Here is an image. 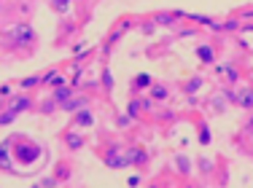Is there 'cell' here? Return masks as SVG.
<instances>
[{
    "label": "cell",
    "mask_w": 253,
    "mask_h": 188,
    "mask_svg": "<svg viewBox=\"0 0 253 188\" xmlns=\"http://www.w3.org/2000/svg\"><path fill=\"white\" fill-rule=\"evenodd\" d=\"M11 159H14V175H33L35 167H41L46 159V145L16 132L11 135Z\"/></svg>",
    "instance_id": "obj_1"
},
{
    "label": "cell",
    "mask_w": 253,
    "mask_h": 188,
    "mask_svg": "<svg viewBox=\"0 0 253 188\" xmlns=\"http://www.w3.org/2000/svg\"><path fill=\"white\" fill-rule=\"evenodd\" d=\"M38 46V33L30 22H14L3 33V48L5 51H30Z\"/></svg>",
    "instance_id": "obj_2"
},
{
    "label": "cell",
    "mask_w": 253,
    "mask_h": 188,
    "mask_svg": "<svg viewBox=\"0 0 253 188\" xmlns=\"http://www.w3.org/2000/svg\"><path fill=\"white\" fill-rule=\"evenodd\" d=\"M97 156L102 161V167L108 169H126L129 167V159H126V148L113 137H102L97 145Z\"/></svg>",
    "instance_id": "obj_3"
},
{
    "label": "cell",
    "mask_w": 253,
    "mask_h": 188,
    "mask_svg": "<svg viewBox=\"0 0 253 188\" xmlns=\"http://www.w3.org/2000/svg\"><path fill=\"white\" fill-rule=\"evenodd\" d=\"M35 108H38V102H35V97L30 94V92L14 94L11 100H5L3 113H0V124H3V126H11L16 118L22 116V113H30V111H35Z\"/></svg>",
    "instance_id": "obj_4"
},
{
    "label": "cell",
    "mask_w": 253,
    "mask_h": 188,
    "mask_svg": "<svg viewBox=\"0 0 253 188\" xmlns=\"http://www.w3.org/2000/svg\"><path fill=\"white\" fill-rule=\"evenodd\" d=\"M132 24H135L132 19H122V22H116V24H113V30H111V33H108V35H105V40H102V46H100L102 57H108V54H111V48H113V46L119 43V40L124 38V33H126V30H129V27H132Z\"/></svg>",
    "instance_id": "obj_5"
},
{
    "label": "cell",
    "mask_w": 253,
    "mask_h": 188,
    "mask_svg": "<svg viewBox=\"0 0 253 188\" xmlns=\"http://www.w3.org/2000/svg\"><path fill=\"white\" fill-rule=\"evenodd\" d=\"M126 159H129V167H137V169H146L148 167V148L146 145H140V143H132V145H126Z\"/></svg>",
    "instance_id": "obj_6"
},
{
    "label": "cell",
    "mask_w": 253,
    "mask_h": 188,
    "mask_svg": "<svg viewBox=\"0 0 253 188\" xmlns=\"http://www.w3.org/2000/svg\"><path fill=\"white\" fill-rule=\"evenodd\" d=\"M62 145L70 150V153H78V150L86 145V137H84L81 129H73V126H70V129L62 132Z\"/></svg>",
    "instance_id": "obj_7"
},
{
    "label": "cell",
    "mask_w": 253,
    "mask_h": 188,
    "mask_svg": "<svg viewBox=\"0 0 253 188\" xmlns=\"http://www.w3.org/2000/svg\"><path fill=\"white\" fill-rule=\"evenodd\" d=\"M154 83H156V81H154L151 73H137V75L129 81V94H132V97H143V92L148 94V89H151Z\"/></svg>",
    "instance_id": "obj_8"
},
{
    "label": "cell",
    "mask_w": 253,
    "mask_h": 188,
    "mask_svg": "<svg viewBox=\"0 0 253 188\" xmlns=\"http://www.w3.org/2000/svg\"><path fill=\"white\" fill-rule=\"evenodd\" d=\"M186 11L183 8H172V11H156V14L151 16V19L159 24V27H172L175 22H180V19H186Z\"/></svg>",
    "instance_id": "obj_9"
},
{
    "label": "cell",
    "mask_w": 253,
    "mask_h": 188,
    "mask_svg": "<svg viewBox=\"0 0 253 188\" xmlns=\"http://www.w3.org/2000/svg\"><path fill=\"white\" fill-rule=\"evenodd\" d=\"M70 126L73 129H89V126H94V116H92V111L89 108H84V111H78V113H73V118H70Z\"/></svg>",
    "instance_id": "obj_10"
},
{
    "label": "cell",
    "mask_w": 253,
    "mask_h": 188,
    "mask_svg": "<svg viewBox=\"0 0 253 188\" xmlns=\"http://www.w3.org/2000/svg\"><path fill=\"white\" fill-rule=\"evenodd\" d=\"M202 86H205V75H200V73H194V75H189V78H186V81H183V86H180V89H183V94H186V97H197Z\"/></svg>",
    "instance_id": "obj_11"
},
{
    "label": "cell",
    "mask_w": 253,
    "mask_h": 188,
    "mask_svg": "<svg viewBox=\"0 0 253 188\" xmlns=\"http://www.w3.org/2000/svg\"><path fill=\"white\" fill-rule=\"evenodd\" d=\"M197 51V59H200L202 65H213L215 57H218V51H215V43H200L194 48Z\"/></svg>",
    "instance_id": "obj_12"
},
{
    "label": "cell",
    "mask_w": 253,
    "mask_h": 188,
    "mask_svg": "<svg viewBox=\"0 0 253 188\" xmlns=\"http://www.w3.org/2000/svg\"><path fill=\"white\" fill-rule=\"evenodd\" d=\"M126 113H129L135 121H140L143 113H146V97H129V102H126Z\"/></svg>",
    "instance_id": "obj_13"
},
{
    "label": "cell",
    "mask_w": 253,
    "mask_h": 188,
    "mask_svg": "<svg viewBox=\"0 0 253 188\" xmlns=\"http://www.w3.org/2000/svg\"><path fill=\"white\" fill-rule=\"evenodd\" d=\"M237 105L243 108V111L253 113V86H243V89H237Z\"/></svg>",
    "instance_id": "obj_14"
},
{
    "label": "cell",
    "mask_w": 253,
    "mask_h": 188,
    "mask_svg": "<svg viewBox=\"0 0 253 188\" xmlns=\"http://www.w3.org/2000/svg\"><path fill=\"white\" fill-rule=\"evenodd\" d=\"M148 97H151L154 102H167L170 100V83H154V86L148 89Z\"/></svg>",
    "instance_id": "obj_15"
},
{
    "label": "cell",
    "mask_w": 253,
    "mask_h": 188,
    "mask_svg": "<svg viewBox=\"0 0 253 188\" xmlns=\"http://www.w3.org/2000/svg\"><path fill=\"white\" fill-rule=\"evenodd\" d=\"M57 183H68L70 178H73V167L68 164V161H57V167H54V175H51Z\"/></svg>",
    "instance_id": "obj_16"
},
{
    "label": "cell",
    "mask_w": 253,
    "mask_h": 188,
    "mask_svg": "<svg viewBox=\"0 0 253 188\" xmlns=\"http://www.w3.org/2000/svg\"><path fill=\"white\" fill-rule=\"evenodd\" d=\"M197 140H200V145H210V143H213V129H210V124L205 118L197 121Z\"/></svg>",
    "instance_id": "obj_17"
},
{
    "label": "cell",
    "mask_w": 253,
    "mask_h": 188,
    "mask_svg": "<svg viewBox=\"0 0 253 188\" xmlns=\"http://www.w3.org/2000/svg\"><path fill=\"white\" fill-rule=\"evenodd\" d=\"M84 108H89V100H86V97H70V100L68 102H65V105L62 108H59V111H68V113H78V111H84Z\"/></svg>",
    "instance_id": "obj_18"
},
{
    "label": "cell",
    "mask_w": 253,
    "mask_h": 188,
    "mask_svg": "<svg viewBox=\"0 0 253 188\" xmlns=\"http://www.w3.org/2000/svg\"><path fill=\"white\" fill-rule=\"evenodd\" d=\"M51 97H54V102H57V105L62 108L65 102L70 100V97H76V86H59V89H51Z\"/></svg>",
    "instance_id": "obj_19"
},
{
    "label": "cell",
    "mask_w": 253,
    "mask_h": 188,
    "mask_svg": "<svg viewBox=\"0 0 253 188\" xmlns=\"http://www.w3.org/2000/svg\"><path fill=\"white\" fill-rule=\"evenodd\" d=\"M218 73L226 78L229 83H237V81H240V68H237L234 62H226V65H221V68H218Z\"/></svg>",
    "instance_id": "obj_20"
},
{
    "label": "cell",
    "mask_w": 253,
    "mask_h": 188,
    "mask_svg": "<svg viewBox=\"0 0 253 188\" xmlns=\"http://www.w3.org/2000/svg\"><path fill=\"white\" fill-rule=\"evenodd\" d=\"M237 30H243V24H240L237 16H232V19H226V22H218L213 27V33H237Z\"/></svg>",
    "instance_id": "obj_21"
},
{
    "label": "cell",
    "mask_w": 253,
    "mask_h": 188,
    "mask_svg": "<svg viewBox=\"0 0 253 188\" xmlns=\"http://www.w3.org/2000/svg\"><path fill=\"white\" fill-rule=\"evenodd\" d=\"M38 86H43V75H27L19 81L22 92H33V89H38Z\"/></svg>",
    "instance_id": "obj_22"
},
{
    "label": "cell",
    "mask_w": 253,
    "mask_h": 188,
    "mask_svg": "<svg viewBox=\"0 0 253 188\" xmlns=\"http://www.w3.org/2000/svg\"><path fill=\"white\" fill-rule=\"evenodd\" d=\"M100 86H102V92H105V94H111L113 86H116V81H113V73L108 70V68L100 70Z\"/></svg>",
    "instance_id": "obj_23"
},
{
    "label": "cell",
    "mask_w": 253,
    "mask_h": 188,
    "mask_svg": "<svg viewBox=\"0 0 253 188\" xmlns=\"http://www.w3.org/2000/svg\"><path fill=\"white\" fill-rule=\"evenodd\" d=\"M186 19H189V22H194V24H200V27H210V30H213L215 24H218V22L213 19V16H208V14H189Z\"/></svg>",
    "instance_id": "obj_24"
},
{
    "label": "cell",
    "mask_w": 253,
    "mask_h": 188,
    "mask_svg": "<svg viewBox=\"0 0 253 188\" xmlns=\"http://www.w3.org/2000/svg\"><path fill=\"white\" fill-rule=\"evenodd\" d=\"M175 167H178V172L183 175V178H186V175H191V159L186 153H178L175 156Z\"/></svg>",
    "instance_id": "obj_25"
},
{
    "label": "cell",
    "mask_w": 253,
    "mask_h": 188,
    "mask_svg": "<svg viewBox=\"0 0 253 188\" xmlns=\"http://www.w3.org/2000/svg\"><path fill=\"white\" fill-rule=\"evenodd\" d=\"M70 3H73V0H49L51 11H54V14H59V16L70 11Z\"/></svg>",
    "instance_id": "obj_26"
},
{
    "label": "cell",
    "mask_w": 253,
    "mask_h": 188,
    "mask_svg": "<svg viewBox=\"0 0 253 188\" xmlns=\"http://www.w3.org/2000/svg\"><path fill=\"white\" fill-rule=\"evenodd\" d=\"M57 102H54V97L49 94V100H43V102H38V113H43V116H51L54 111H57Z\"/></svg>",
    "instance_id": "obj_27"
},
{
    "label": "cell",
    "mask_w": 253,
    "mask_h": 188,
    "mask_svg": "<svg viewBox=\"0 0 253 188\" xmlns=\"http://www.w3.org/2000/svg\"><path fill=\"white\" fill-rule=\"evenodd\" d=\"M132 121H135V118H132L126 111H124V113H116V116H113V124H116L119 129H129V126H132Z\"/></svg>",
    "instance_id": "obj_28"
},
{
    "label": "cell",
    "mask_w": 253,
    "mask_h": 188,
    "mask_svg": "<svg viewBox=\"0 0 253 188\" xmlns=\"http://www.w3.org/2000/svg\"><path fill=\"white\" fill-rule=\"evenodd\" d=\"M137 27H140V33H143V35H151V33H154V30H156V27H159V24H156L154 19H143L140 24H137Z\"/></svg>",
    "instance_id": "obj_29"
},
{
    "label": "cell",
    "mask_w": 253,
    "mask_h": 188,
    "mask_svg": "<svg viewBox=\"0 0 253 188\" xmlns=\"http://www.w3.org/2000/svg\"><path fill=\"white\" fill-rule=\"evenodd\" d=\"M57 75H59V70H57V68L46 70V73H43V86H51V83H54V78H57Z\"/></svg>",
    "instance_id": "obj_30"
},
{
    "label": "cell",
    "mask_w": 253,
    "mask_h": 188,
    "mask_svg": "<svg viewBox=\"0 0 253 188\" xmlns=\"http://www.w3.org/2000/svg\"><path fill=\"white\" fill-rule=\"evenodd\" d=\"M243 132H245V135H251V137H253V113H248V116L243 118Z\"/></svg>",
    "instance_id": "obj_31"
},
{
    "label": "cell",
    "mask_w": 253,
    "mask_h": 188,
    "mask_svg": "<svg viewBox=\"0 0 253 188\" xmlns=\"http://www.w3.org/2000/svg\"><path fill=\"white\" fill-rule=\"evenodd\" d=\"M197 164H200V172H205V175H213V161H208V159H200Z\"/></svg>",
    "instance_id": "obj_32"
},
{
    "label": "cell",
    "mask_w": 253,
    "mask_h": 188,
    "mask_svg": "<svg viewBox=\"0 0 253 188\" xmlns=\"http://www.w3.org/2000/svg\"><path fill=\"white\" fill-rule=\"evenodd\" d=\"M197 33H200L197 27H186V30H180V33H178V38H194Z\"/></svg>",
    "instance_id": "obj_33"
},
{
    "label": "cell",
    "mask_w": 253,
    "mask_h": 188,
    "mask_svg": "<svg viewBox=\"0 0 253 188\" xmlns=\"http://www.w3.org/2000/svg\"><path fill=\"white\" fill-rule=\"evenodd\" d=\"M172 118H175V113H172V111H159V113H156V121H172Z\"/></svg>",
    "instance_id": "obj_34"
},
{
    "label": "cell",
    "mask_w": 253,
    "mask_h": 188,
    "mask_svg": "<svg viewBox=\"0 0 253 188\" xmlns=\"http://www.w3.org/2000/svg\"><path fill=\"white\" fill-rule=\"evenodd\" d=\"M140 183H143V180H140V175H132V178L126 180V186H129V188H140Z\"/></svg>",
    "instance_id": "obj_35"
},
{
    "label": "cell",
    "mask_w": 253,
    "mask_h": 188,
    "mask_svg": "<svg viewBox=\"0 0 253 188\" xmlns=\"http://www.w3.org/2000/svg\"><path fill=\"white\" fill-rule=\"evenodd\" d=\"M237 19H253V8H245V11H240V14H237Z\"/></svg>",
    "instance_id": "obj_36"
},
{
    "label": "cell",
    "mask_w": 253,
    "mask_h": 188,
    "mask_svg": "<svg viewBox=\"0 0 253 188\" xmlns=\"http://www.w3.org/2000/svg\"><path fill=\"white\" fill-rule=\"evenodd\" d=\"M0 92H3V100H11V97H14V94H11V86H8V83H3V89H0Z\"/></svg>",
    "instance_id": "obj_37"
},
{
    "label": "cell",
    "mask_w": 253,
    "mask_h": 188,
    "mask_svg": "<svg viewBox=\"0 0 253 188\" xmlns=\"http://www.w3.org/2000/svg\"><path fill=\"white\" fill-rule=\"evenodd\" d=\"M146 188H162V183H159V180H151V183H148Z\"/></svg>",
    "instance_id": "obj_38"
},
{
    "label": "cell",
    "mask_w": 253,
    "mask_h": 188,
    "mask_svg": "<svg viewBox=\"0 0 253 188\" xmlns=\"http://www.w3.org/2000/svg\"><path fill=\"white\" fill-rule=\"evenodd\" d=\"M183 188H194V183H186V186H183Z\"/></svg>",
    "instance_id": "obj_39"
},
{
    "label": "cell",
    "mask_w": 253,
    "mask_h": 188,
    "mask_svg": "<svg viewBox=\"0 0 253 188\" xmlns=\"http://www.w3.org/2000/svg\"><path fill=\"white\" fill-rule=\"evenodd\" d=\"M194 188H202V186H197V183H194Z\"/></svg>",
    "instance_id": "obj_40"
}]
</instances>
